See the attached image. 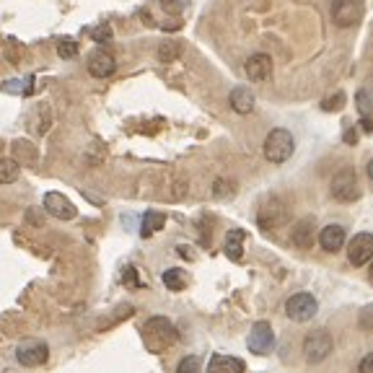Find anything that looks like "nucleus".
Listing matches in <instances>:
<instances>
[{
    "instance_id": "c85d7f7f",
    "label": "nucleus",
    "mask_w": 373,
    "mask_h": 373,
    "mask_svg": "<svg viewBox=\"0 0 373 373\" xmlns=\"http://www.w3.org/2000/svg\"><path fill=\"white\" fill-rule=\"evenodd\" d=\"M161 8L171 16H179L186 8V0H161Z\"/></svg>"
},
{
    "instance_id": "473e14b6",
    "label": "nucleus",
    "mask_w": 373,
    "mask_h": 373,
    "mask_svg": "<svg viewBox=\"0 0 373 373\" xmlns=\"http://www.w3.org/2000/svg\"><path fill=\"white\" fill-rule=\"evenodd\" d=\"M125 282H132V285H138V275H135V267H128V272H125Z\"/></svg>"
},
{
    "instance_id": "9d476101",
    "label": "nucleus",
    "mask_w": 373,
    "mask_h": 373,
    "mask_svg": "<svg viewBox=\"0 0 373 373\" xmlns=\"http://www.w3.org/2000/svg\"><path fill=\"white\" fill-rule=\"evenodd\" d=\"M45 210L49 213V215H55V218H60V221H70V218H75L78 215V208L70 202L62 192H47L45 195Z\"/></svg>"
},
{
    "instance_id": "7c9ffc66",
    "label": "nucleus",
    "mask_w": 373,
    "mask_h": 373,
    "mask_svg": "<svg viewBox=\"0 0 373 373\" xmlns=\"http://www.w3.org/2000/svg\"><path fill=\"white\" fill-rule=\"evenodd\" d=\"M361 326L363 329H368V332H373V303L371 306H365L361 311Z\"/></svg>"
},
{
    "instance_id": "a878e982",
    "label": "nucleus",
    "mask_w": 373,
    "mask_h": 373,
    "mask_svg": "<svg viewBox=\"0 0 373 373\" xmlns=\"http://www.w3.org/2000/svg\"><path fill=\"white\" fill-rule=\"evenodd\" d=\"M0 91L13 93V96H26V93L32 91V86H26V81H16V78H11V81H5L0 86Z\"/></svg>"
},
{
    "instance_id": "393cba45",
    "label": "nucleus",
    "mask_w": 373,
    "mask_h": 373,
    "mask_svg": "<svg viewBox=\"0 0 373 373\" xmlns=\"http://www.w3.org/2000/svg\"><path fill=\"white\" fill-rule=\"evenodd\" d=\"M75 55H78V42H75V39H70V36L60 39V42H58V58L73 60Z\"/></svg>"
},
{
    "instance_id": "2f4dec72",
    "label": "nucleus",
    "mask_w": 373,
    "mask_h": 373,
    "mask_svg": "<svg viewBox=\"0 0 373 373\" xmlns=\"http://www.w3.org/2000/svg\"><path fill=\"white\" fill-rule=\"evenodd\" d=\"M358 371H361V373H373V352H368V355L363 358L361 365H358Z\"/></svg>"
},
{
    "instance_id": "20e7f679",
    "label": "nucleus",
    "mask_w": 373,
    "mask_h": 373,
    "mask_svg": "<svg viewBox=\"0 0 373 373\" xmlns=\"http://www.w3.org/2000/svg\"><path fill=\"white\" fill-rule=\"evenodd\" d=\"M329 192H332V197L339 200V202H352V200L361 197V184H358V176H355V171L342 169V171L332 179Z\"/></svg>"
},
{
    "instance_id": "9b49d317",
    "label": "nucleus",
    "mask_w": 373,
    "mask_h": 373,
    "mask_svg": "<svg viewBox=\"0 0 373 373\" xmlns=\"http://www.w3.org/2000/svg\"><path fill=\"white\" fill-rule=\"evenodd\" d=\"M115 70H117V60L112 52L96 47L91 55H88V73H91L93 78H109Z\"/></svg>"
},
{
    "instance_id": "f704fd0d",
    "label": "nucleus",
    "mask_w": 373,
    "mask_h": 373,
    "mask_svg": "<svg viewBox=\"0 0 373 373\" xmlns=\"http://www.w3.org/2000/svg\"><path fill=\"white\" fill-rule=\"evenodd\" d=\"M355 140H358V135H355V130H348V132H345V143H350V145H352Z\"/></svg>"
},
{
    "instance_id": "aec40b11",
    "label": "nucleus",
    "mask_w": 373,
    "mask_h": 373,
    "mask_svg": "<svg viewBox=\"0 0 373 373\" xmlns=\"http://www.w3.org/2000/svg\"><path fill=\"white\" fill-rule=\"evenodd\" d=\"M166 226V215L163 213H156V210H148L143 215V228H140V236H151V233L161 231Z\"/></svg>"
},
{
    "instance_id": "b1692460",
    "label": "nucleus",
    "mask_w": 373,
    "mask_h": 373,
    "mask_svg": "<svg viewBox=\"0 0 373 373\" xmlns=\"http://www.w3.org/2000/svg\"><path fill=\"white\" fill-rule=\"evenodd\" d=\"M179 55H182V42H163L158 47V60L161 62H174Z\"/></svg>"
},
{
    "instance_id": "a211bd4d",
    "label": "nucleus",
    "mask_w": 373,
    "mask_h": 373,
    "mask_svg": "<svg viewBox=\"0 0 373 373\" xmlns=\"http://www.w3.org/2000/svg\"><path fill=\"white\" fill-rule=\"evenodd\" d=\"M244 239H246V231H241V228L228 231V236H226V256H228V259L239 262V259L244 256Z\"/></svg>"
},
{
    "instance_id": "7ed1b4c3",
    "label": "nucleus",
    "mask_w": 373,
    "mask_h": 373,
    "mask_svg": "<svg viewBox=\"0 0 373 373\" xmlns=\"http://www.w3.org/2000/svg\"><path fill=\"white\" fill-rule=\"evenodd\" d=\"M332 350H335V339L324 329H316V332L306 335V339H303V358H306V363H311V365L326 361Z\"/></svg>"
},
{
    "instance_id": "ddd939ff",
    "label": "nucleus",
    "mask_w": 373,
    "mask_h": 373,
    "mask_svg": "<svg viewBox=\"0 0 373 373\" xmlns=\"http://www.w3.org/2000/svg\"><path fill=\"white\" fill-rule=\"evenodd\" d=\"M256 221L259 226L265 228V231H272V228H278L285 223V208H282V202L280 200H267L262 208H259V215H256Z\"/></svg>"
},
{
    "instance_id": "1a4fd4ad",
    "label": "nucleus",
    "mask_w": 373,
    "mask_h": 373,
    "mask_svg": "<svg viewBox=\"0 0 373 373\" xmlns=\"http://www.w3.org/2000/svg\"><path fill=\"white\" fill-rule=\"evenodd\" d=\"M246 345H249V350L256 352V355H267L269 350H272V345H275V332H272L269 322H256V324L252 326V332H249Z\"/></svg>"
},
{
    "instance_id": "e433bc0d",
    "label": "nucleus",
    "mask_w": 373,
    "mask_h": 373,
    "mask_svg": "<svg viewBox=\"0 0 373 373\" xmlns=\"http://www.w3.org/2000/svg\"><path fill=\"white\" fill-rule=\"evenodd\" d=\"M371 280H373V265H371Z\"/></svg>"
},
{
    "instance_id": "423d86ee",
    "label": "nucleus",
    "mask_w": 373,
    "mask_h": 373,
    "mask_svg": "<svg viewBox=\"0 0 373 373\" xmlns=\"http://www.w3.org/2000/svg\"><path fill=\"white\" fill-rule=\"evenodd\" d=\"M49 358V348H47L42 339H23L21 345L16 348V361L26 365V368H36V365H45Z\"/></svg>"
},
{
    "instance_id": "f8f14e48",
    "label": "nucleus",
    "mask_w": 373,
    "mask_h": 373,
    "mask_svg": "<svg viewBox=\"0 0 373 373\" xmlns=\"http://www.w3.org/2000/svg\"><path fill=\"white\" fill-rule=\"evenodd\" d=\"M244 73H246V78H249L252 83L267 81L269 75H272V58H269V55H265V52H256V55H252V58L246 60Z\"/></svg>"
},
{
    "instance_id": "0eeeda50",
    "label": "nucleus",
    "mask_w": 373,
    "mask_h": 373,
    "mask_svg": "<svg viewBox=\"0 0 373 373\" xmlns=\"http://www.w3.org/2000/svg\"><path fill=\"white\" fill-rule=\"evenodd\" d=\"M363 19V5L361 0H335L332 3V21L348 29V26H355V23Z\"/></svg>"
},
{
    "instance_id": "39448f33",
    "label": "nucleus",
    "mask_w": 373,
    "mask_h": 373,
    "mask_svg": "<svg viewBox=\"0 0 373 373\" xmlns=\"http://www.w3.org/2000/svg\"><path fill=\"white\" fill-rule=\"evenodd\" d=\"M316 311H319V301L311 293H296L285 301V314L293 322H309L316 316Z\"/></svg>"
},
{
    "instance_id": "2eb2a0df",
    "label": "nucleus",
    "mask_w": 373,
    "mask_h": 373,
    "mask_svg": "<svg viewBox=\"0 0 373 373\" xmlns=\"http://www.w3.org/2000/svg\"><path fill=\"white\" fill-rule=\"evenodd\" d=\"M316 223L314 218H301V221L296 223V228L291 233V241L298 249H311L314 246V239H316Z\"/></svg>"
},
{
    "instance_id": "6e6552de",
    "label": "nucleus",
    "mask_w": 373,
    "mask_h": 373,
    "mask_svg": "<svg viewBox=\"0 0 373 373\" xmlns=\"http://www.w3.org/2000/svg\"><path fill=\"white\" fill-rule=\"evenodd\" d=\"M348 259L350 265H355V267H363V265H368L373 259V233H355L352 236V241L348 246Z\"/></svg>"
},
{
    "instance_id": "4be33fe9",
    "label": "nucleus",
    "mask_w": 373,
    "mask_h": 373,
    "mask_svg": "<svg viewBox=\"0 0 373 373\" xmlns=\"http://www.w3.org/2000/svg\"><path fill=\"white\" fill-rule=\"evenodd\" d=\"M13 156H16V161L21 163H36V148L34 143H29V140H16L13 143Z\"/></svg>"
},
{
    "instance_id": "f3484780",
    "label": "nucleus",
    "mask_w": 373,
    "mask_h": 373,
    "mask_svg": "<svg viewBox=\"0 0 373 373\" xmlns=\"http://www.w3.org/2000/svg\"><path fill=\"white\" fill-rule=\"evenodd\" d=\"M210 373H244L246 363L239 361V358H231V355H213L208 363Z\"/></svg>"
},
{
    "instance_id": "bb28decb",
    "label": "nucleus",
    "mask_w": 373,
    "mask_h": 373,
    "mask_svg": "<svg viewBox=\"0 0 373 373\" xmlns=\"http://www.w3.org/2000/svg\"><path fill=\"white\" fill-rule=\"evenodd\" d=\"M342 106H345V93L342 91H337L335 96H326L324 101H322V109H324V112H339Z\"/></svg>"
},
{
    "instance_id": "72a5a7b5",
    "label": "nucleus",
    "mask_w": 373,
    "mask_h": 373,
    "mask_svg": "<svg viewBox=\"0 0 373 373\" xmlns=\"http://www.w3.org/2000/svg\"><path fill=\"white\" fill-rule=\"evenodd\" d=\"M361 128H363V132H373V119H368V115H363Z\"/></svg>"
},
{
    "instance_id": "5701e85b",
    "label": "nucleus",
    "mask_w": 373,
    "mask_h": 373,
    "mask_svg": "<svg viewBox=\"0 0 373 373\" xmlns=\"http://www.w3.org/2000/svg\"><path fill=\"white\" fill-rule=\"evenodd\" d=\"M355 104L361 109V115H371L373 112V78L355 93Z\"/></svg>"
},
{
    "instance_id": "6ab92c4d",
    "label": "nucleus",
    "mask_w": 373,
    "mask_h": 373,
    "mask_svg": "<svg viewBox=\"0 0 373 373\" xmlns=\"http://www.w3.org/2000/svg\"><path fill=\"white\" fill-rule=\"evenodd\" d=\"M161 280H163V285H166L169 291H174V293L184 291V288H186V272H184V269H179V267L166 269V272L161 275Z\"/></svg>"
},
{
    "instance_id": "cd10ccee",
    "label": "nucleus",
    "mask_w": 373,
    "mask_h": 373,
    "mask_svg": "<svg viewBox=\"0 0 373 373\" xmlns=\"http://www.w3.org/2000/svg\"><path fill=\"white\" fill-rule=\"evenodd\" d=\"M91 39L96 45H106L112 39V26L109 23H101V26H93L91 29Z\"/></svg>"
},
{
    "instance_id": "412c9836",
    "label": "nucleus",
    "mask_w": 373,
    "mask_h": 373,
    "mask_svg": "<svg viewBox=\"0 0 373 373\" xmlns=\"http://www.w3.org/2000/svg\"><path fill=\"white\" fill-rule=\"evenodd\" d=\"M21 174V163L16 158H0V184H13Z\"/></svg>"
},
{
    "instance_id": "dca6fc26",
    "label": "nucleus",
    "mask_w": 373,
    "mask_h": 373,
    "mask_svg": "<svg viewBox=\"0 0 373 373\" xmlns=\"http://www.w3.org/2000/svg\"><path fill=\"white\" fill-rule=\"evenodd\" d=\"M228 104H231L233 112H239V115H249V112H254V93L249 91L246 86H236L231 91V96H228Z\"/></svg>"
},
{
    "instance_id": "4468645a",
    "label": "nucleus",
    "mask_w": 373,
    "mask_h": 373,
    "mask_svg": "<svg viewBox=\"0 0 373 373\" xmlns=\"http://www.w3.org/2000/svg\"><path fill=\"white\" fill-rule=\"evenodd\" d=\"M319 244H322V249H324V252H329V254L339 252V249L345 246V228H342V226H337V223H329V226H324V228L319 231Z\"/></svg>"
},
{
    "instance_id": "c756f323",
    "label": "nucleus",
    "mask_w": 373,
    "mask_h": 373,
    "mask_svg": "<svg viewBox=\"0 0 373 373\" xmlns=\"http://www.w3.org/2000/svg\"><path fill=\"white\" fill-rule=\"evenodd\" d=\"M176 371L179 373H195V371H200V358H184V361L179 363V365H176Z\"/></svg>"
},
{
    "instance_id": "f03ea898",
    "label": "nucleus",
    "mask_w": 373,
    "mask_h": 373,
    "mask_svg": "<svg viewBox=\"0 0 373 373\" xmlns=\"http://www.w3.org/2000/svg\"><path fill=\"white\" fill-rule=\"evenodd\" d=\"M296 151V140L285 128L269 130V135L265 138V158L269 163H285Z\"/></svg>"
},
{
    "instance_id": "c9c22d12",
    "label": "nucleus",
    "mask_w": 373,
    "mask_h": 373,
    "mask_svg": "<svg viewBox=\"0 0 373 373\" xmlns=\"http://www.w3.org/2000/svg\"><path fill=\"white\" fill-rule=\"evenodd\" d=\"M368 176L373 179V158H371V163H368Z\"/></svg>"
},
{
    "instance_id": "f257e3e1",
    "label": "nucleus",
    "mask_w": 373,
    "mask_h": 373,
    "mask_svg": "<svg viewBox=\"0 0 373 373\" xmlns=\"http://www.w3.org/2000/svg\"><path fill=\"white\" fill-rule=\"evenodd\" d=\"M143 335H145V345L156 352H161V350L171 348L176 339H179V332H176V326L166 319V316H153L145 322L143 326Z\"/></svg>"
}]
</instances>
